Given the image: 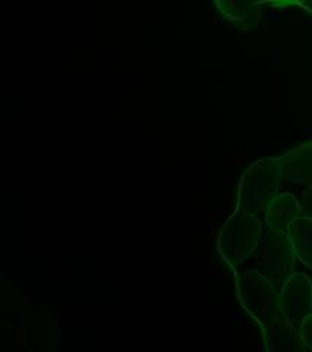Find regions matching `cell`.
Returning <instances> with one entry per match:
<instances>
[{"instance_id":"6da1fadb","label":"cell","mask_w":312,"mask_h":352,"mask_svg":"<svg viewBox=\"0 0 312 352\" xmlns=\"http://www.w3.org/2000/svg\"><path fill=\"white\" fill-rule=\"evenodd\" d=\"M282 182V157H264L252 163L239 181L235 212L264 216L267 207L280 194Z\"/></svg>"},{"instance_id":"7a4b0ae2","label":"cell","mask_w":312,"mask_h":352,"mask_svg":"<svg viewBox=\"0 0 312 352\" xmlns=\"http://www.w3.org/2000/svg\"><path fill=\"white\" fill-rule=\"evenodd\" d=\"M236 292L242 308L260 326L261 332L285 320L277 285L260 272L248 269L238 273Z\"/></svg>"},{"instance_id":"3957f363","label":"cell","mask_w":312,"mask_h":352,"mask_svg":"<svg viewBox=\"0 0 312 352\" xmlns=\"http://www.w3.org/2000/svg\"><path fill=\"white\" fill-rule=\"evenodd\" d=\"M263 234L261 217L235 212L226 220L219 234L217 250L220 257L232 270H238L257 251Z\"/></svg>"},{"instance_id":"277c9868","label":"cell","mask_w":312,"mask_h":352,"mask_svg":"<svg viewBox=\"0 0 312 352\" xmlns=\"http://www.w3.org/2000/svg\"><path fill=\"white\" fill-rule=\"evenodd\" d=\"M296 254L285 230L265 229L257 251L251 257V269L260 272L277 286H282L295 273Z\"/></svg>"},{"instance_id":"5b68a950","label":"cell","mask_w":312,"mask_h":352,"mask_svg":"<svg viewBox=\"0 0 312 352\" xmlns=\"http://www.w3.org/2000/svg\"><path fill=\"white\" fill-rule=\"evenodd\" d=\"M280 307L285 320L300 329L312 313V282L305 273H293L280 286Z\"/></svg>"},{"instance_id":"8992f818","label":"cell","mask_w":312,"mask_h":352,"mask_svg":"<svg viewBox=\"0 0 312 352\" xmlns=\"http://www.w3.org/2000/svg\"><path fill=\"white\" fill-rule=\"evenodd\" d=\"M283 181L308 186L312 184V140L282 156Z\"/></svg>"},{"instance_id":"52a82bcc","label":"cell","mask_w":312,"mask_h":352,"mask_svg":"<svg viewBox=\"0 0 312 352\" xmlns=\"http://www.w3.org/2000/svg\"><path fill=\"white\" fill-rule=\"evenodd\" d=\"M265 349L270 352H305L308 351L300 329L282 320L263 332Z\"/></svg>"},{"instance_id":"ba28073f","label":"cell","mask_w":312,"mask_h":352,"mask_svg":"<svg viewBox=\"0 0 312 352\" xmlns=\"http://www.w3.org/2000/svg\"><path fill=\"white\" fill-rule=\"evenodd\" d=\"M300 216L299 200L289 192L278 194L274 200L267 207L264 213V222L267 229L285 230L287 232L289 226L295 219Z\"/></svg>"},{"instance_id":"9c48e42d","label":"cell","mask_w":312,"mask_h":352,"mask_svg":"<svg viewBox=\"0 0 312 352\" xmlns=\"http://www.w3.org/2000/svg\"><path fill=\"white\" fill-rule=\"evenodd\" d=\"M220 12L238 25L257 24L263 15V0H214Z\"/></svg>"},{"instance_id":"30bf717a","label":"cell","mask_w":312,"mask_h":352,"mask_svg":"<svg viewBox=\"0 0 312 352\" xmlns=\"http://www.w3.org/2000/svg\"><path fill=\"white\" fill-rule=\"evenodd\" d=\"M296 258L312 270V219L299 216L287 229Z\"/></svg>"},{"instance_id":"8fae6325","label":"cell","mask_w":312,"mask_h":352,"mask_svg":"<svg viewBox=\"0 0 312 352\" xmlns=\"http://www.w3.org/2000/svg\"><path fill=\"white\" fill-rule=\"evenodd\" d=\"M300 216H307L312 219V184L305 186V190L299 198Z\"/></svg>"},{"instance_id":"7c38bea8","label":"cell","mask_w":312,"mask_h":352,"mask_svg":"<svg viewBox=\"0 0 312 352\" xmlns=\"http://www.w3.org/2000/svg\"><path fill=\"white\" fill-rule=\"evenodd\" d=\"M300 335L308 351H312V313L300 324Z\"/></svg>"},{"instance_id":"4fadbf2b","label":"cell","mask_w":312,"mask_h":352,"mask_svg":"<svg viewBox=\"0 0 312 352\" xmlns=\"http://www.w3.org/2000/svg\"><path fill=\"white\" fill-rule=\"evenodd\" d=\"M293 3L299 5L300 8H304L305 10H308L309 14H312V0H293Z\"/></svg>"},{"instance_id":"5bb4252c","label":"cell","mask_w":312,"mask_h":352,"mask_svg":"<svg viewBox=\"0 0 312 352\" xmlns=\"http://www.w3.org/2000/svg\"><path fill=\"white\" fill-rule=\"evenodd\" d=\"M291 2H293V0H291Z\"/></svg>"}]
</instances>
